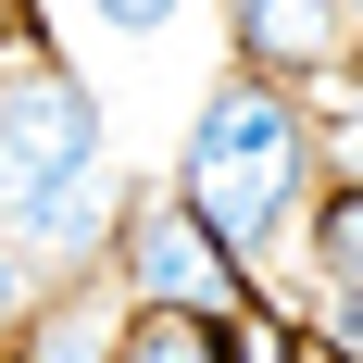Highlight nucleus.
Returning a JSON list of instances; mask_svg holds the SVG:
<instances>
[{
  "mask_svg": "<svg viewBox=\"0 0 363 363\" xmlns=\"http://www.w3.org/2000/svg\"><path fill=\"white\" fill-rule=\"evenodd\" d=\"M0 363H38V351H0Z\"/></svg>",
  "mask_w": 363,
  "mask_h": 363,
  "instance_id": "obj_10",
  "label": "nucleus"
},
{
  "mask_svg": "<svg viewBox=\"0 0 363 363\" xmlns=\"http://www.w3.org/2000/svg\"><path fill=\"white\" fill-rule=\"evenodd\" d=\"M113 38H150V26H176V0H88Z\"/></svg>",
  "mask_w": 363,
  "mask_h": 363,
  "instance_id": "obj_8",
  "label": "nucleus"
},
{
  "mask_svg": "<svg viewBox=\"0 0 363 363\" xmlns=\"http://www.w3.org/2000/svg\"><path fill=\"white\" fill-rule=\"evenodd\" d=\"M13 326H38V263L0 238V351H13Z\"/></svg>",
  "mask_w": 363,
  "mask_h": 363,
  "instance_id": "obj_7",
  "label": "nucleus"
},
{
  "mask_svg": "<svg viewBox=\"0 0 363 363\" xmlns=\"http://www.w3.org/2000/svg\"><path fill=\"white\" fill-rule=\"evenodd\" d=\"M238 50L251 75H313L351 50V0H238Z\"/></svg>",
  "mask_w": 363,
  "mask_h": 363,
  "instance_id": "obj_4",
  "label": "nucleus"
},
{
  "mask_svg": "<svg viewBox=\"0 0 363 363\" xmlns=\"http://www.w3.org/2000/svg\"><path fill=\"white\" fill-rule=\"evenodd\" d=\"M101 176V101L75 88L63 63H13L0 75V201H26V188H75Z\"/></svg>",
  "mask_w": 363,
  "mask_h": 363,
  "instance_id": "obj_2",
  "label": "nucleus"
},
{
  "mask_svg": "<svg viewBox=\"0 0 363 363\" xmlns=\"http://www.w3.org/2000/svg\"><path fill=\"white\" fill-rule=\"evenodd\" d=\"M301 176H313V125L276 101V75H225L201 101V125H188V150H176V201L238 263H263L301 225Z\"/></svg>",
  "mask_w": 363,
  "mask_h": 363,
  "instance_id": "obj_1",
  "label": "nucleus"
},
{
  "mask_svg": "<svg viewBox=\"0 0 363 363\" xmlns=\"http://www.w3.org/2000/svg\"><path fill=\"white\" fill-rule=\"evenodd\" d=\"M313 276H326V289H363V188L326 201V225H313Z\"/></svg>",
  "mask_w": 363,
  "mask_h": 363,
  "instance_id": "obj_6",
  "label": "nucleus"
},
{
  "mask_svg": "<svg viewBox=\"0 0 363 363\" xmlns=\"http://www.w3.org/2000/svg\"><path fill=\"white\" fill-rule=\"evenodd\" d=\"M113 363H238V313L138 301V313H113Z\"/></svg>",
  "mask_w": 363,
  "mask_h": 363,
  "instance_id": "obj_5",
  "label": "nucleus"
},
{
  "mask_svg": "<svg viewBox=\"0 0 363 363\" xmlns=\"http://www.w3.org/2000/svg\"><path fill=\"white\" fill-rule=\"evenodd\" d=\"M113 263H125V301H176V313H238V301H251L238 251H225L188 201H138L125 238H113Z\"/></svg>",
  "mask_w": 363,
  "mask_h": 363,
  "instance_id": "obj_3",
  "label": "nucleus"
},
{
  "mask_svg": "<svg viewBox=\"0 0 363 363\" xmlns=\"http://www.w3.org/2000/svg\"><path fill=\"white\" fill-rule=\"evenodd\" d=\"M0 38H13V0H0Z\"/></svg>",
  "mask_w": 363,
  "mask_h": 363,
  "instance_id": "obj_9",
  "label": "nucleus"
}]
</instances>
